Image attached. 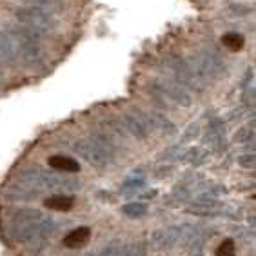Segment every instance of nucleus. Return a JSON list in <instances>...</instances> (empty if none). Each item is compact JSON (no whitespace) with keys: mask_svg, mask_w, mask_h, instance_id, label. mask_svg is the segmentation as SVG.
I'll list each match as a JSON object with an SVG mask.
<instances>
[{"mask_svg":"<svg viewBox=\"0 0 256 256\" xmlns=\"http://www.w3.org/2000/svg\"><path fill=\"white\" fill-rule=\"evenodd\" d=\"M148 212L149 209L144 202H129L122 207V214H126L128 218H142Z\"/></svg>","mask_w":256,"mask_h":256,"instance_id":"412c9836","label":"nucleus"},{"mask_svg":"<svg viewBox=\"0 0 256 256\" xmlns=\"http://www.w3.org/2000/svg\"><path fill=\"white\" fill-rule=\"evenodd\" d=\"M48 164L51 166V169L56 172H64V174H71V172L80 171V164L76 158L68 156V154H53L50 156Z\"/></svg>","mask_w":256,"mask_h":256,"instance_id":"ddd939ff","label":"nucleus"},{"mask_svg":"<svg viewBox=\"0 0 256 256\" xmlns=\"http://www.w3.org/2000/svg\"><path fill=\"white\" fill-rule=\"evenodd\" d=\"M192 73L198 82H207V80H216L226 73L227 64L224 54L216 48H204L202 51L192 54L191 62Z\"/></svg>","mask_w":256,"mask_h":256,"instance_id":"20e7f679","label":"nucleus"},{"mask_svg":"<svg viewBox=\"0 0 256 256\" xmlns=\"http://www.w3.org/2000/svg\"><path fill=\"white\" fill-rule=\"evenodd\" d=\"M122 244L120 242H111V244H106L100 249H94V251H89L86 256H120L122 252Z\"/></svg>","mask_w":256,"mask_h":256,"instance_id":"4be33fe9","label":"nucleus"},{"mask_svg":"<svg viewBox=\"0 0 256 256\" xmlns=\"http://www.w3.org/2000/svg\"><path fill=\"white\" fill-rule=\"evenodd\" d=\"M44 206L48 207V209H53V211L66 212V211H71V209H73L74 198L68 196V194H53V196L46 198Z\"/></svg>","mask_w":256,"mask_h":256,"instance_id":"f3484780","label":"nucleus"},{"mask_svg":"<svg viewBox=\"0 0 256 256\" xmlns=\"http://www.w3.org/2000/svg\"><path fill=\"white\" fill-rule=\"evenodd\" d=\"M91 238V229L86 226L74 227L73 231H69L64 238V246L69 249H78V247H84L86 244Z\"/></svg>","mask_w":256,"mask_h":256,"instance_id":"4468645a","label":"nucleus"},{"mask_svg":"<svg viewBox=\"0 0 256 256\" xmlns=\"http://www.w3.org/2000/svg\"><path fill=\"white\" fill-rule=\"evenodd\" d=\"M192 256H206V254H204L202 251H198V252H194V254H192Z\"/></svg>","mask_w":256,"mask_h":256,"instance_id":"72a5a7b5","label":"nucleus"},{"mask_svg":"<svg viewBox=\"0 0 256 256\" xmlns=\"http://www.w3.org/2000/svg\"><path fill=\"white\" fill-rule=\"evenodd\" d=\"M182 146H172V148H168V149H164V153L158 154V160L160 162H174V160H180L182 158Z\"/></svg>","mask_w":256,"mask_h":256,"instance_id":"b1692460","label":"nucleus"},{"mask_svg":"<svg viewBox=\"0 0 256 256\" xmlns=\"http://www.w3.org/2000/svg\"><path fill=\"white\" fill-rule=\"evenodd\" d=\"M252 84H254V69L249 66L246 69V74H244V78H242V91L247 93V91H252Z\"/></svg>","mask_w":256,"mask_h":256,"instance_id":"c85d7f7f","label":"nucleus"},{"mask_svg":"<svg viewBox=\"0 0 256 256\" xmlns=\"http://www.w3.org/2000/svg\"><path fill=\"white\" fill-rule=\"evenodd\" d=\"M222 44L231 51H242L246 46V36L242 33H236V31H231V33H226L222 36Z\"/></svg>","mask_w":256,"mask_h":256,"instance_id":"aec40b11","label":"nucleus"},{"mask_svg":"<svg viewBox=\"0 0 256 256\" xmlns=\"http://www.w3.org/2000/svg\"><path fill=\"white\" fill-rule=\"evenodd\" d=\"M238 166L242 169H254L256 166V156L254 153H244L238 156Z\"/></svg>","mask_w":256,"mask_h":256,"instance_id":"c756f323","label":"nucleus"},{"mask_svg":"<svg viewBox=\"0 0 256 256\" xmlns=\"http://www.w3.org/2000/svg\"><path fill=\"white\" fill-rule=\"evenodd\" d=\"M149 114V122H151V128L156 129L158 133L164 134V136H174L176 134V126L168 118V116H164L162 113H148Z\"/></svg>","mask_w":256,"mask_h":256,"instance_id":"2eb2a0df","label":"nucleus"},{"mask_svg":"<svg viewBox=\"0 0 256 256\" xmlns=\"http://www.w3.org/2000/svg\"><path fill=\"white\" fill-rule=\"evenodd\" d=\"M234 140L238 144H244V146L254 142V122L251 120V124H247V126L238 129L236 134H234Z\"/></svg>","mask_w":256,"mask_h":256,"instance_id":"5701e85b","label":"nucleus"},{"mask_svg":"<svg viewBox=\"0 0 256 256\" xmlns=\"http://www.w3.org/2000/svg\"><path fill=\"white\" fill-rule=\"evenodd\" d=\"M196 136H200V126H198V122H192L191 126L184 131L182 142H191V140H194Z\"/></svg>","mask_w":256,"mask_h":256,"instance_id":"7c9ffc66","label":"nucleus"},{"mask_svg":"<svg viewBox=\"0 0 256 256\" xmlns=\"http://www.w3.org/2000/svg\"><path fill=\"white\" fill-rule=\"evenodd\" d=\"M4 78V66H2V60H0V82Z\"/></svg>","mask_w":256,"mask_h":256,"instance_id":"473e14b6","label":"nucleus"},{"mask_svg":"<svg viewBox=\"0 0 256 256\" xmlns=\"http://www.w3.org/2000/svg\"><path fill=\"white\" fill-rule=\"evenodd\" d=\"M73 151L94 169H106L122 153V146L111 133H94L73 144Z\"/></svg>","mask_w":256,"mask_h":256,"instance_id":"f03ea898","label":"nucleus"},{"mask_svg":"<svg viewBox=\"0 0 256 256\" xmlns=\"http://www.w3.org/2000/svg\"><path fill=\"white\" fill-rule=\"evenodd\" d=\"M168 68L172 74V80L182 86V88H186L188 91H194V89L200 88V82L196 80L191 66H189V62L184 56H180V54H169Z\"/></svg>","mask_w":256,"mask_h":256,"instance_id":"0eeeda50","label":"nucleus"},{"mask_svg":"<svg viewBox=\"0 0 256 256\" xmlns=\"http://www.w3.org/2000/svg\"><path fill=\"white\" fill-rule=\"evenodd\" d=\"M148 91L151 94V98L164 109H169L171 108V102H169L168 94L164 91V86H162V80H151L148 84Z\"/></svg>","mask_w":256,"mask_h":256,"instance_id":"a211bd4d","label":"nucleus"},{"mask_svg":"<svg viewBox=\"0 0 256 256\" xmlns=\"http://www.w3.org/2000/svg\"><path fill=\"white\" fill-rule=\"evenodd\" d=\"M122 128L126 133H129L136 140H148L153 133L151 122H149V114L144 111H129L122 116Z\"/></svg>","mask_w":256,"mask_h":256,"instance_id":"1a4fd4ad","label":"nucleus"},{"mask_svg":"<svg viewBox=\"0 0 256 256\" xmlns=\"http://www.w3.org/2000/svg\"><path fill=\"white\" fill-rule=\"evenodd\" d=\"M11 36L15 38L16 53L18 60H22L26 66H38L42 62V44L36 33L24 28V26H15V28H8Z\"/></svg>","mask_w":256,"mask_h":256,"instance_id":"39448f33","label":"nucleus"},{"mask_svg":"<svg viewBox=\"0 0 256 256\" xmlns=\"http://www.w3.org/2000/svg\"><path fill=\"white\" fill-rule=\"evenodd\" d=\"M226 11L232 16H246V15H249L252 10L246 4H229Z\"/></svg>","mask_w":256,"mask_h":256,"instance_id":"cd10ccee","label":"nucleus"},{"mask_svg":"<svg viewBox=\"0 0 256 256\" xmlns=\"http://www.w3.org/2000/svg\"><path fill=\"white\" fill-rule=\"evenodd\" d=\"M38 194V191H34V189L30 188H24V186H20V184H15L13 188H10L6 191V198L8 200H18V202H26V200H34Z\"/></svg>","mask_w":256,"mask_h":256,"instance_id":"6ab92c4d","label":"nucleus"},{"mask_svg":"<svg viewBox=\"0 0 256 256\" xmlns=\"http://www.w3.org/2000/svg\"><path fill=\"white\" fill-rule=\"evenodd\" d=\"M156 194L158 192L154 191V189H149V191H146V192H142V194H140V202H148V200H153V198H156Z\"/></svg>","mask_w":256,"mask_h":256,"instance_id":"2f4dec72","label":"nucleus"},{"mask_svg":"<svg viewBox=\"0 0 256 256\" xmlns=\"http://www.w3.org/2000/svg\"><path fill=\"white\" fill-rule=\"evenodd\" d=\"M0 60L10 62V64L18 62V53H16L15 38L11 36V33H10L8 28L0 30Z\"/></svg>","mask_w":256,"mask_h":256,"instance_id":"f8f14e48","label":"nucleus"},{"mask_svg":"<svg viewBox=\"0 0 256 256\" xmlns=\"http://www.w3.org/2000/svg\"><path fill=\"white\" fill-rule=\"evenodd\" d=\"M56 231H58V222L50 214H44L40 209L20 207L11 212V238L22 246L42 249Z\"/></svg>","mask_w":256,"mask_h":256,"instance_id":"f257e3e1","label":"nucleus"},{"mask_svg":"<svg viewBox=\"0 0 256 256\" xmlns=\"http://www.w3.org/2000/svg\"><path fill=\"white\" fill-rule=\"evenodd\" d=\"M16 184L24 188L34 189V191H64L74 192L82 188V182L78 178H73L64 172L48 171V169L30 168L18 172Z\"/></svg>","mask_w":256,"mask_h":256,"instance_id":"7ed1b4c3","label":"nucleus"},{"mask_svg":"<svg viewBox=\"0 0 256 256\" xmlns=\"http://www.w3.org/2000/svg\"><path fill=\"white\" fill-rule=\"evenodd\" d=\"M226 122L222 118H211L207 122L206 133H204V142L211 146L214 151H220L226 146Z\"/></svg>","mask_w":256,"mask_h":256,"instance_id":"9d476101","label":"nucleus"},{"mask_svg":"<svg viewBox=\"0 0 256 256\" xmlns=\"http://www.w3.org/2000/svg\"><path fill=\"white\" fill-rule=\"evenodd\" d=\"M120 256H146V246L142 242H134L131 246H124Z\"/></svg>","mask_w":256,"mask_h":256,"instance_id":"bb28decb","label":"nucleus"},{"mask_svg":"<svg viewBox=\"0 0 256 256\" xmlns=\"http://www.w3.org/2000/svg\"><path fill=\"white\" fill-rule=\"evenodd\" d=\"M184 231H186V224H174V226H168L158 229V231H153L151 238H149L151 247L156 251H171L176 246H180Z\"/></svg>","mask_w":256,"mask_h":256,"instance_id":"6e6552de","label":"nucleus"},{"mask_svg":"<svg viewBox=\"0 0 256 256\" xmlns=\"http://www.w3.org/2000/svg\"><path fill=\"white\" fill-rule=\"evenodd\" d=\"M162 86H164V91H166V94H168L169 102H171V106L189 108V106L192 104L191 93H189L186 88H182L180 84H176L172 78L162 80Z\"/></svg>","mask_w":256,"mask_h":256,"instance_id":"9b49d317","label":"nucleus"},{"mask_svg":"<svg viewBox=\"0 0 256 256\" xmlns=\"http://www.w3.org/2000/svg\"><path fill=\"white\" fill-rule=\"evenodd\" d=\"M16 20H20V26H24L38 36H44L48 31L53 30L54 26V15L50 13L44 8L38 6H30V8H22L16 11Z\"/></svg>","mask_w":256,"mask_h":256,"instance_id":"423d86ee","label":"nucleus"},{"mask_svg":"<svg viewBox=\"0 0 256 256\" xmlns=\"http://www.w3.org/2000/svg\"><path fill=\"white\" fill-rule=\"evenodd\" d=\"M180 160L189 164V166H192V168H202V166L207 164V160H209V151H206V149H202V148L186 149Z\"/></svg>","mask_w":256,"mask_h":256,"instance_id":"dca6fc26","label":"nucleus"},{"mask_svg":"<svg viewBox=\"0 0 256 256\" xmlns=\"http://www.w3.org/2000/svg\"><path fill=\"white\" fill-rule=\"evenodd\" d=\"M144 188H146V178L144 176H129L122 184V191H138Z\"/></svg>","mask_w":256,"mask_h":256,"instance_id":"a878e982","label":"nucleus"},{"mask_svg":"<svg viewBox=\"0 0 256 256\" xmlns=\"http://www.w3.org/2000/svg\"><path fill=\"white\" fill-rule=\"evenodd\" d=\"M216 256H236V246H234V242L232 238H226L218 244L216 251H214Z\"/></svg>","mask_w":256,"mask_h":256,"instance_id":"393cba45","label":"nucleus"}]
</instances>
